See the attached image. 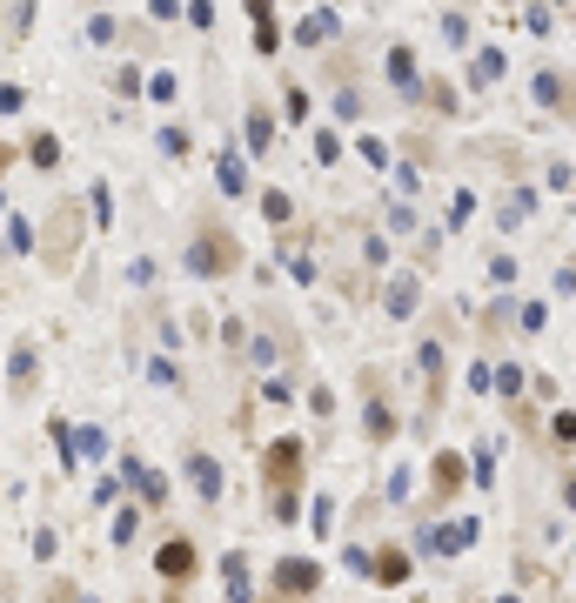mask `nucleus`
<instances>
[{
    "instance_id": "nucleus-25",
    "label": "nucleus",
    "mask_w": 576,
    "mask_h": 603,
    "mask_svg": "<svg viewBox=\"0 0 576 603\" xmlns=\"http://www.w3.org/2000/svg\"><path fill=\"white\" fill-rule=\"evenodd\" d=\"M161 603H188V590H168V597H161Z\"/></svg>"
},
{
    "instance_id": "nucleus-22",
    "label": "nucleus",
    "mask_w": 576,
    "mask_h": 603,
    "mask_svg": "<svg viewBox=\"0 0 576 603\" xmlns=\"http://www.w3.org/2000/svg\"><path fill=\"white\" fill-rule=\"evenodd\" d=\"M148 376H155L161 389H175V382H181V376H175V362H168V356H155V362H148Z\"/></svg>"
},
{
    "instance_id": "nucleus-3",
    "label": "nucleus",
    "mask_w": 576,
    "mask_h": 603,
    "mask_svg": "<svg viewBox=\"0 0 576 603\" xmlns=\"http://www.w3.org/2000/svg\"><path fill=\"white\" fill-rule=\"evenodd\" d=\"M155 577L168 583V590H188V583L201 577V550H195V536H161V550H155Z\"/></svg>"
},
{
    "instance_id": "nucleus-4",
    "label": "nucleus",
    "mask_w": 576,
    "mask_h": 603,
    "mask_svg": "<svg viewBox=\"0 0 576 603\" xmlns=\"http://www.w3.org/2000/svg\"><path fill=\"white\" fill-rule=\"evenodd\" d=\"M315 583H322V563H309V557H282V563H275V583H268V590H275L282 603H309V597H315Z\"/></svg>"
},
{
    "instance_id": "nucleus-10",
    "label": "nucleus",
    "mask_w": 576,
    "mask_h": 603,
    "mask_svg": "<svg viewBox=\"0 0 576 603\" xmlns=\"http://www.w3.org/2000/svg\"><path fill=\"white\" fill-rule=\"evenodd\" d=\"M362 429H369V443H389V436H396V409L382 396H369L362 402Z\"/></svg>"
},
{
    "instance_id": "nucleus-2",
    "label": "nucleus",
    "mask_w": 576,
    "mask_h": 603,
    "mask_svg": "<svg viewBox=\"0 0 576 603\" xmlns=\"http://www.w3.org/2000/svg\"><path fill=\"white\" fill-rule=\"evenodd\" d=\"M235 262H242V242L228 235L215 215H201L195 235H188V255H181V268L195 275V282H222V275H235Z\"/></svg>"
},
{
    "instance_id": "nucleus-24",
    "label": "nucleus",
    "mask_w": 576,
    "mask_h": 603,
    "mask_svg": "<svg viewBox=\"0 0 576 603\" xmlns=\"http://www.w3.org/2000/svg\"><path fill=\"white\" fill-rule=\"evenodd\" d=\"M7 168H14V148H7V141H0V175H7Z\"/></svg>"
},
{
    "instance_id": "nucleus-6",
    "label": "nucleus",
    "mask_w": 576,
    "mask_h": 603,
    "mask_svg": "<svg viewBox=\"0 0 576 603\" xmlns=\"http://www.w3.org/2000/svg\"><path fill=\"white\" fill-rule=\"evenodd\" d=\"M34 382H41V342H14V356H7V396L14 402H27L34 396Z\"/></svg>"
},
{
    "instance_id": "nucleus-13",
    "label": "nucleus",
    "mask_w": 576,
    "mask_h": 603,
    "mask_svg": "<svg viewBox=\"0 0 576 603\" xmlns=\"http://www.w3.org/2000/svg\"><path fill=\"white\" fill-rule=\"evenodd\" d=\"M215 175H222V195H248V168H242V155H222V161H215Z\"/></svg>"
},
{
    "instance_id": "nucleus-15",
    "label": "nucleus",
    "mask_w": 576,
    "mask_h": 603,
    "mask_svg": "<svg viewBox=\"0 0 576 603\" xmlns=\"http://www.w3.org/2000/svg\"><path fill=\"white\" fill-rule=\"evenodd\" d=\"M27 161H34V168H61V141H54V134H34V141H27Z\"/></svg>"
},
{
    "instance_id": "nucleus-20",
    "label": "nucleus",
    "mask_w": 576,
    "mask_h": 603,
    "mask_svg": "<svg viewBox=\"0 0 576 603\" xmlns=\"http://www.w3.org/2000/svg\"><path fill=\"white\" fill-rule=\"evenodd\" d=\"M161 155H188V134H181V128H161Z\"/></svg>"
},
{
    "instance_id": "nucleus-11",
    "label": "nucleus",
    "mask_w": 576,
    "mask_h": 603,
    "mask_svg": "<svg viewBox=\"0 0 576 603\" xmlns=\"http://www.w3.org/2000/svg\"><path fill=\"white\" fill-rule=\"evenodd\" d=\"M456 483H463V456H456V449H443V456H436V503H443V496H456Z\"/></svg>"
},
{
    "instance_id": "nucleus-14",
    "label": "nucleus",
    "mask_w": 576,
    "mask_h": 603,
    "mask_svg": "<svg viewBox=\"0 0 576 603\" xmlns=\"http://www.w3.org/2000/svg\"><path fill=\"white\" fill-rule=\"evenodd\" d=\"M262 215H268L275 228H288V222H295V201H288L282 188H262Z\"/></svg>"
},
{
    "instance_id": "nucleus-8",
    "label": "nucleus",
    "mask_w": 576,
    "mask_h": 603,
    "mask_svg": "<svg viewBox=\"0 0 576 603\" xmlns=\"http://www.w3.org/2000/svg\"><path fill=\"white\" fill-rule=\"evenodd\" d=\"M369 577H376L382 590H396V583L409 577V557H402V543H382L376 557H369Z\"/></svg>"
},
{
    "instance_id": "nucleus-19",
    "label": "nucleus",
    "mask_w": 576,
    "mask_h": 603,
    "mask_svg": "<svg viewBox=\"0 0 576 603\" xmlns=\"http://www.w3.org/2000/svg\"><path fill=\"white\" fill-rule=\"evenodd\" d=\"M382 302H389V315H409V309H416V282H389Z\"/></svg>"
},
{
    "instance_id": "nucleus-18",
    "label": "nucleus",
    "mask_w": 576,
    "mask_h": 603,
    "mask_svg": "<svg viewBox=\"0 0 576 603\" xmlns=\"http://www.w3.org/2000/svg\"><path fill=\"white\" fill-rule=\"evenodd\" d=\"M7 248H14V255L34 248V228H27V215H14V208H7Z\"/></svg>"
},
{
    "instance_id": "nucleus-17",
    "label": "nucleus",
    "mask_w": 576,
    "mask_h": 603,
    "mask_svg": "<svg viewBox=\"0 0 576 603\" xmlns=\"http://www.w3.org/2000/svg\"><path fill=\"white\" fill-rule=\"evenodd\" d=\"M74 456H108V436H101V429H74Z\"/></svg>"
},
{
    "instance_id": "nucleus-1",
    "label": "nucleus",
    "mask_w": 576,
    "mask_h": 603,
    "mask_svg": "<svg viewBox=\"0 0 576 603\" xmlns=\"http://www.w3.org/2000/svg\"><path fill=\"white\" fill-rule=\"evenodd\" d=\"M302 469H309L302 436H275V443L262 449V483H268V510H275V523H295V516H302Z\"/></svg>"
},
{
    "instance_id": "nucleus-7",
    "label": "nucleus",
    "mask_w": 576,
    "mask_h": 603,
    "mask_svg": "<svg viewBox=\"0 0 576 603\" xmlns=\"http://www.w3.org/2000/svg\"><path fill=\"white\" fill-rule=\"evenodd\" d=\"M181 476L195 483V496H201V503H208V510L222 503V463H215L208 449H188V456H181Z\"/></svg>"
},
{
    "instance_id": "nucleus-21",
    "label": "nucleus",
    "mask_w": 576,
    "mask_h": 603,
    "mask_svg": "<svg viewBox=\"0 0 576 603\" xmlns=\"http://www.w3.org/2000/svg\"><path fill=\"white\" fill-rule=\"evenodd\" d=\"M248 141H255V148H268V114L262 108H248Z\"/></svg>"
},
{
    "instance_id": "nucleus-12",
    "label": "nucleus",
    "mask_w": 576,
    "mask_h": 603,
    "mask_svg": "<svg viewBox=\"0 0 576 603\" xmlns=\"http://www.w3.org/2000/svg\"><path fill=\"white\" fill-rule=\"evenodd\" d=\"M422 389H429V396H443V342H422Z\"/></svg>"
},
{
    "instance_id": "nucleus-23",
    "label": "nucleus",
    "mask_w": 576,
    "mask_h": 603,
    "mask_svg": "<svg viewBox=\"0 0 576 603\" xmlns=\"http://www.w3.org/2000/svg\"><path fill=\"white\" fill-rule=\"evenodd\" d=\"M21 101H27V94L14 88V81H0V114H21Z\"/></svg>"
},
{
    "instance_id": "nucleus-26",
    "label": "nucleus",
    "mask_w": 576,
    "mask_h": 603,
    "mask_svg": "<svg viewBox=\"0 0 576 603\" xmlns=\"http://www.w3.org/2000/svg\"><path fill=\"white\" fill-rule=\"evenodd\" d=\"M268 603H282V597H268Z\"/></svg>"
},
{
    "instance_id": "nucleus-16",
    "label": "nucleus",
    "mask_w": 576,
    "mask_h": 603,
    "mask_svg": "<svg viewBox=\"0 0 576 603\" xmlns=\"http://www.w3.org/2000/svg\"><path fill=\"white\" fill-rule=\"evenodd\" d=\"M134 530H141V503H121V510H114V543L128 550V543H134Z\"/></svg>"
},
{
    "instance_id": "nucleus-9",
    "label": "nucleus",
    "mask_w": 576,
    "mask_h": 603,
    "mask_svg": "<svg viewBox=\"0 0 576 603\" xmlns=\"http://www.w3.org/2000/svg\"><path fill=\"white\" fill-rule=\"evenodd\" d=\"M222 577H228V597H235V603H255V577H248L242 550H228V557H222Z\"/></svg>"
},
{
    "instance_id": "nucleus-5",
    "label": "nucleus",
    "mask_w": 576,
    "mask_h": 603,
    "mask_svg": "<svg viewBox=\"0 0 576 603\" xmlns=\"http://www.w3.org/2000/svg\"><path fill=\"white\" fill-rule=\"evenodd\" d=\"M121 483H128L134 503H148V510H161V503H168V476H161L155 463H141V456H121Z\"/></svg>"
}]
</instances>
